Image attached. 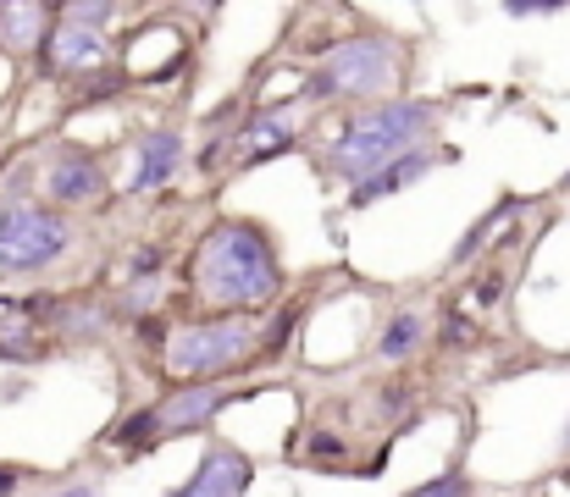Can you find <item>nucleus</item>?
Returning <instances> with one entry per match:
<instances>
[{"instance_id":"f257e3e1","label":"nucleus","mask_w":570,"mask_h":497,"mask_svg":"<svg viewBox=\"0 0 570 497\" xmlns=\"http://www.w3.org/2000/svg\"><path fill=\"white\" fill-rule=\"evenodd\" d=\"M199 299L222 305V310H255L283 288V266L272 255V238L249 221H222L210 227V238L199 243V266H194Z\"/></svg>"},{"instance_id":"f03ea898","label":"nucleus","mask_w":570,"mask_h":497,"mask_svg":"<svg viewBox=\"0 0 570 497\" xmlns=\"http://www.w3.org/2000/svg\"><path fill=\"white\" fill-rule=\"evenodd\" d=\"M432 106L426 100H399V106H382V111H366V117H355L338 139H333V150H327V166H333V177H344V182H366V177H377L387 161H399V156H410L426 133H432Z\"/></svg>"},{"instance_id":"7ed1b4c3","label":"nucleus","mask_w":570,"mask_h":497,"mask_svg":"<svg viewBox=\"0 0 570 497\" xmlns=\"http://www.w3.org/2000/svg\"><path fill=\"white\" fill-rule=\"evenodd\" d=\"M399 78H404V44L387 39V33H361V39H344L322 61V78L311 89L316 95H344V100H377Z\"/></svg>"},{"instance_id":"20e7f679","label":"nucleus","mask_w":570,"mask_h":497,"mask_svg":"<svg viewBox=\"0 0 570 497\" xmlns=\"http://www.w3.org/2000/svg\"><path fill=\"white\" fill-rule=\"evenodd\" d=\"M255 321L249 316H222V321H199V327L173 331L167 342V365L178 376H210V370H227L238 365L249 348H255Z\"/></svg>"},{"instance_id":"39448f33","label":"nucleus","mask_w":570,"mask_h":497,"mask_svg":"<svg viewBox=\"0 0 570 497\" xmlns=\"http://www.w3.org/2000/svg\"><path fill=\"white\" fill-rule=\"evenodd\" d=\"M67 221L39 205H11L0 216V271H45L67 255Z\"/></svg>"},{"instance_id":"423d86ee","label":"nucleus","mask_w":570,"mask_h":497,"mask_svg":"<svg viewBox=\"0 0 570 497\" xmlns=\"http://www.w3.org/2000/svg\"><path fill=\"white\" fill-rule=\"evenodd\" d=\"M249 476H255V470H249V459H244L238 448H205L194 481L178 497H244Z\"/></svg>"},{"instance_id":"0eeeda50","label":"nucleus","mask_w":570,"mask_h":497,"mask_svg":"<svg viewBox=\"0 0 570 497\" xmlns=\"http://www.w3.org/2000/svg\"><path fill=\"white\" fill-rule=\"evenodd\" d=\"M227 404L222 387H178L167 404H156V431H194V426H210V415Z\"/></svg>"},{"instance_id":"6e6552de","label":"nucleus","mask_w":570,"mask_h":497,"mask_svg":"<svg viewBox=\"0 0 570 497\" xmlns=\"http://www.w3.org/2000/svg\"><path fill=\"white\" fill-rule=\"evenodd\" d=\"M100 61H106V39H100L95 28H83V22L50 28V67H56V72H89V67H100Z\"/></svg>"},{"instance_id":"1a4fd4ad","label":"nucleus","mask_w":570,"mask_h":497,"mask_svg":"<svg viewBox=\"0 0 570 497\" xmlns=\"http://www.w3.org/2000/svg\"><path fill=\"white\" fill-rule=\"evenodd\" d=\"M50 193L61 205H89V199L106 193V177H100V166L89 161V156H61V161L50 166Z\"/></svg>"},{"instance_id":"9d476101","label":"nucleus","mask_w":570,"mask_h":497,"mask_svg":"<svg viewBox=\"0 0 570 497\" xmlns=\"http://www.w3.org/2000/svg\"><path fill=\"white\" fill-rule=\"evenodd\" d=\"M184 161V139H178V128H156L150 139H145V150H139V171H134V188H161L173 171Z\"/></svg>"},{"instance_id":"9b49d317","label":"nucleus","mask_w":570,"mask_h":497,"mask_svg":"<svg viewBox=\"0 0 570 497\" xmlns=\"http://www.w3.org/2000/svg\"><path fill=\"white\" fill-rule=\"evenodd\" d=\"M426 166H432V156H426V150H410V156L387 161L377 177H366V182L355 188V205H372V199H382V193H399V188H410V182H415Z\"/></svg>"},{"instance_id":"f8f14e48","label":"nucleus","mask_w":570,"mask_h":497,"mask_svg":"<svg viewBox=\"0 0 570 497\" xmlns=\"http://www.w3.org/2000/svg\"><path fill=\"white\" fill-rule=\"evenodd\" d=\"M39 22H45L39 6H0V44L6 50H33L39 33H45Z\"/></svg>"},{"instance_id":"ddd939ff","label":"nucleus","mask_w":570,"mask_h":497,"mask_svg":"<svg viewBox=\"0 0 570 497\" xmlns=\"http://www.w3.org/2000/svg\"><path fill=\"white\" fill-rule=\"evenodd\" d=\"M421 331H426V321L415 316V310H399L387 327H382L377 337V354L382 359H404V354H415V342H421Z\"/></svg>"},{"instance_id":"4468645a","label":"nucleus","mask_w":570,"mask_h":497,"mask_svg":"<svg viewBox=\"0 0 570 497\" xmlns=\"http://www.w3.org/2000/svg\"><path fill=\"white\" fill-rule=\"evenodd\" d=\"M288 133H294V122H288L283 111H266V117H255V122L244 128V150H249V156H266V150L288 145Z\"/></svg>"},{"instance_id":"2eb2a0df","label":"nucleus","mask_w":570,"mask_h":497,"mask_svg":"<svg viewBox=\"0 0 570 497\" xmlns=\"http://www.w3.org/2000/svg\"><path fill=\"white\" fill-rule=\"evenodd\" d=\"M145 431H156V409H139L122 431H111V443H134V437H145Z\"/></svg>"},{"instance_id":"dca6fc26","label":"nucleus","mask_w":570,"mask_h":497,"mask_svg":"<svg viewBox=\"0 0 570 497\" xmlns=\"http://www.w3.org/2000/svg\"><path fill=\"white\" fill-rule=\"evenodd\" d=\"M504 11H510V17H554L560 0H510Z\"/></svg>"},{"instance_id":"f3484780","label":"nucleus","mask_w":570,"mask_h":497,"mask_svg":"<svg viewBox=\"0 0 570 497\" xmlns=\"http://www.w3.org/2000/svg\"><path fill=\"white\" fill-rule=\"evenodd\" d=\"M415 497H471V487L460 481V476H443V481H432V487H421Z\"/></svg>"},{"instance_id":"a211bd4d","label":"nucleus","mask_w":570,"mask_h":497,"mask_svg":"<svg viewBox=\"0 0 570 497\" xmlns=\"http://www.w3.org/2000/svg\"><path fill=\"white\" fill-rule=\"evenodd\" d=\"M11 481H17V470H0V493H11Z\"/></svg>"},{"instance_id":"6ab92c4d","label":"nucleus","mask_w":570,"mask_h":497,"mask_svg":"<svg viewBox=\"0 0 570 497\" xmlns=\"http://www.w3.org/2000/svg\"><path fill=\"white\" fill-rule=\"evenodd\" d=\"M50 497H89V487H67V493H50Z\"/></svg>"},{"instance_id":"aec40b11","label":"nucleus","mask_w":570,"mask_h":497,"mask_svg":"<svg viewBox=\"0 0 570 497\" xmlns=\"http://www.w3.org/2000/svg\"><path fill=\"white\" fill-rule=\"evenodd\" d=\"M566 443H570V431H566Z\"/></svg>"}]
</instances>
